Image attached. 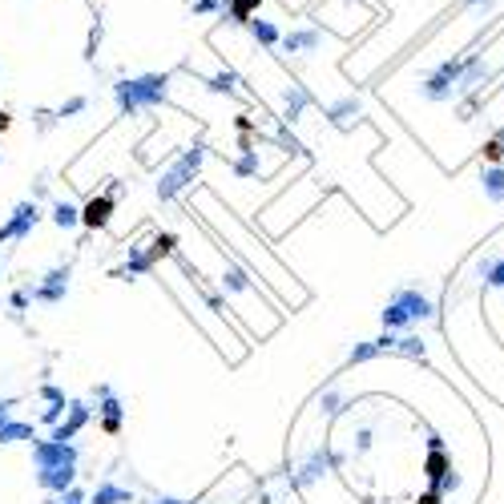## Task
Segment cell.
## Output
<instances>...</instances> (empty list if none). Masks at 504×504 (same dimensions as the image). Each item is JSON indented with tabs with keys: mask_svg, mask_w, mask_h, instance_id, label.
Segmentation results:
<instances>
[{
	"mask_svg": "<svg viewBox=\"0 0 504 504\" xmlns=\"http://www.w3.org/2000/svg\"><path fill=\"white\" fill-rule=\"evenodd\" d=\"M468 4H480V0H468Z\"/></svg>",
	"mask_w": 504,
	"mask_h": 504,
	"instance_id": "ba28073f",
	"label": "cell"
},
{
	"mask_svg": "<svg viewBox=\"0 0 504 504\" xmlns=\"http://www.w3.org/2000/svg\"><path fill=\"white\" fill-rule=\"evenodd\" d=\"M194 12L210 17V12H222V0H194Z\"/></svg>",
	"mask_w": 504,
	"mask_h": 504,
	"instance_id": "8992f818",
	"label": "cell"
},
{
	"mask_svg": "<svg viewBox=\"0 0 504 504\" xmlns=\"http://www.w3.org/2000/svg\"><path fill=\"white\" fill-rule=\"evenodd\" d=\"M109 210H114V202H109V198H93L89 210H85V222H89V226L105 222V214H109Z\"/></svg>",
	"mask_w": 504,
	"mask_h": 504,
	"instance_id": "5b68a950",
	"label": "cell"
},
{
	"mask_svg": "<svg viewBox=\"0 0 504 504\" xmlns=\"http://www.w3.org/2000/svg\"><path fill=\"white\" fill-rule=\"evenodd\" d=\"M81 109H85V97H73L69 105H61V117H65V114H81Z\"/></svg>",
	"mask_w": 504,
	"mask_h": 504,
	"instance_id": "52a82bcc",
	"label": "cell"
},
{
	"mask_svg": "<svg viewBox=\"0 0 504 504\" xmlns=\"http://www.w3.org/2000/svg\"><path fill=\"white\" fill-rule=\"evenodd\" d=\"M282 53H311V48H319V33L315 28H303V33H287L282 41H278Z\"/></svg>",
	"mask_w": 504,
	"mask_h": 504,
	"instance_id": "3957f363",
	"label": "cell"
},
{
	"mask_svg": "<svg viewBox=\"0 0 504 504\" xmlns=\"http://www.w3.org/2000/svg\"><path fill=\"white\" fill-rule=\"evenodd\" d=\"M262 8V0H226L222 4V17H230V24H251Z\"/></svg>",
	"mask_w": 504,
	"mask_h": 504,
	"instance_id": "7a4b0ae2",
	"label": "cell"
},
{
	"mask_svg": "<svg viewBox=\"0 0 504 504\" xmlns=\"http://www.w3.org/2000/svg\"><path fill=\"white\" fill-rule=\"evenodd\" d=\"M246 28H251V37H254V41H258V45H262V48H278V41H282V33H278V24L262 21V17H254V21L246 24Z\"/></svg>",
	"mask_w": 504,
	"mask_h": 504,
	"instance_id": "277c9868",
	"label": "cell"
},
{
	"mask_svg": "<svg viewBox=\"0 0 504 504\" xmlns=\"http://www.w3.org/2000/svg\"><path fill=\"white\" fill-rule=\"evenodd\" d=\"M165 97V77H138V81H121L117 85V101L121 109H138V105H154Z\"/></svg>",
	"mask_w": 504,
	"mask_h": 504,
	"instance_id": "6da1fadb",
	"label": "cell"
}]
</instances>
